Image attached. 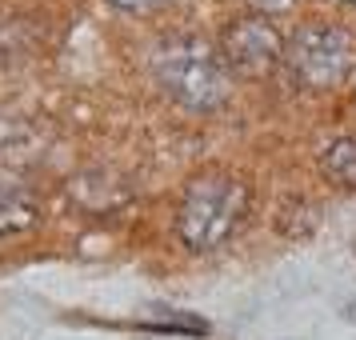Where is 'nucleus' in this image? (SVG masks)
Wrapping results in <instances>:
<instances>
[{
	"instance_id": "nucleus-1",
	"label": "nucleus",
	"mask_w": 356,
	"mask_h": 340,
	"mask_svg": "<svg viewBox=\"0 0 356 340\" xmlns=\"http://www.w3.org/2000/svg\"><path fill=\"white\" fill-rule=\"evenodd\" d=\"M152 76L168 97L184 104V108H196V113H209L216 104L228 100V76L220 56L196 40V36H172V40H161L156 52H152Z\"/></svg>"
},
{
	"instance_id": "nucleus-2",
	"label": "nucleus",
	"mask_w": 356,
	"mask_h": 340,
	"mask_svg": "<svg viewBox=\"0 0 356 340\" xmlns=\"http://www.w3.org/2000/svg\"><path fill=\"white\" fill-rule=\"evenodd\" d=\"M244 209H248V188L225 172H204L196 177L177 209V232L193 252H209L241 228Z\"/></svg>"
},
{
	"instance_id": "nucleus-3",
	"label": "nucleus",
	"mask_w": 356,
	"mask_h": 340,
	"mask_svg": "<svg viewBox=\"0 0 356 340\" xmlns=\"http://www.w3.org/2000/svg\"><path fill=\"white\" fill-rule=\"evenodd\" d=\"M284 60L305 88H340L356 68V40L340 24L308 20L292 33Z\"/></svg>"
},
{
	"instance_id": "nucleus-4",
	"label": "nucleus",
	"mask_w": 356,
	"mask_h": 340,
	"mask_svg": "<svg viewBox=\"0 0 356 340\" xmlns=\"http://www.w3.org/2000/svg\"><path fill=\"white\" fill-rule=\"evenodd\" d=\"M284 36L276 33L273 24L264 17H244V20H232L228 24L225 40H220V56L225 65L244 76V81H260L268 76L280 60H284Z\"/></svg>"
},
{
	"instance_id": "nucleus-5",
	"label": "nucleus",
	"mask_w": 356,
	"mask_h": 340,
	"mask_svg": "<svg viewBox=\"0 0 356 340\" xmlns=\"http://www.w3.org/2000/svg\"><path fill=\"white\" fill-rule=\"evenodd\" d=\"M36 225V200L17 184L0 180V236H20Z\"/></svg>"
},
{
	"instance_id": "nucleus-6",
	"label": "nucleus",
	"mask_w": 356,
	"mask_h": 340,
	"mask_svg": "<svg viewBox=\"0 0 356 340\" xmlns=\"http://www.w3.org/2000/svg\"><path fill=\"white\" fill-rule=\"evenodd\" d=\"M321 168H324V177L332 180V184L356 188V140L353 136H340V140H332V145L324 148Z\"/></svg>"
},
{
	"instance_id": "nucleus-7",
	"label": "nucleus",
	"mask_w": 356,
	"mask_h": 340,
	"mask_svg": "<svg viewBox=\"0 0 356 340\" xmlns=\"http://www.w3.org/2000/svg\"><path fill=\"white\" fill-rule=\"evenodd\" d=\"M108 4H116L120 13H136V17H145V13H156V8H164V4H172V0H108Z\"/></svg>"
},
{
	"instance_id": "nucleus-8",
	"label": "nucleus",
	"mask_w": 356,
	"mask_h": 340,
	"mask_svg": "<svg viewBox=\"0 0 356 340\" xmlns=\"http://www.w3.org/2000/svg\"><path fill=\"white\" fill-rule=\"evenodd\" d=\"M260 8H268V13H276V8H289L292 0H257Z\"/></svg>"
},
{
	"instance_id": "nucleus-9",
	"label": "nucleus",
	"mask_w": 356,
	"mask_h": 340,
	"mask_svg": "<svg viewBox=\"0 0 356 340\" xmlns=\"http://www.w3.org/2000/svg\"><path fill=\"white\" fill-rule=\"evenodd\" d=\"M344 4H356V0H344Z\"/></svg>"
}]
</instances>
